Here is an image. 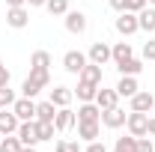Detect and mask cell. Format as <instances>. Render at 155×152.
<instances>
[{"mask_svg": "<svg viewBox=\"0 0 155 152\" xmlns=\"http://www.w3.org/2000/svg\"><path fill=\"white\" fill-rule=\"evenodd\" d=\"M63 18H66V30H69V33H75V36L87 33V15H84L81 9H69Z\"/></svg>", "mask_w": 155, "mask_h": 152, "instance_id": "3", "label": "cell"}, {"mask_svg": "<svg viewBox=\"0 0 155 152\" xmlns=\"http://www.w3.org/2000/svg\"><path fill=\"white\" fill-rule=\"evenodd\" d=\"M152 114H155V104H152Z\"/></svg>", "mask_w": 155, "mask_h": 152, "instance_id": "44", "label": "cell"}, {"mask_svg": "<svg viewBox=\"0 0 155 152\" xmlns=\"http://www.w3.org/2000/svg\"><path fill=\"white\" fill-rule=\"evenodd\" d=\"M15 104V90H9V84L6 87H0V107H12Z\"/></svg>", "mask_w": 155, "mask_h": 152, "instance_id": "30", "label": "cell"}, {"mask_svg": "<svg viewBox=\"0 0 155 152\" xmlns=\"http://www.w3.org/2000/svg\"><path fill=\"white\" fill-rule=\"evenodd\" d=\"M21 152H36V146H24V149H21Z\"/></svg>", "mask_w": 155, "mask_h": 152, "instance_id": "42", "label": "cell"}, {"mask_svg": "<svg viewBox=\"0 0 155 152\" xmlns=\"http://www.w3.org/2000/svg\"><path fill=\"white\" fill-rule=\"evenodd\" d=\"M155 104V95L152 93H143V90H137L134 95H131V111H140V114H149Z\"/></svg>", "mask_w": 155, "mask_h": 152, "instance_id": "12", "label": "cell"}, {"mask_svg": "<svg viewBox=\"0 0 155 152\" xmlns=\"http://www.w3.org/2000/svg\"><path fill=\"white\" fill-rule=\"evenodd\" d=\"M27 78L36 84L39 90H45V87L51 84V72H48V69H39V66H30V75H27Z\"/></svg>", "mask_w": 155, "mask_h": 152, "instance_id": "22", "label": "cell"}, {"mask_svg": "<svg viewBox=\"0 0 155 152\" xmlns=\"http://www.w3.org/2000/svg\"><path fill=\"white\" fill-rule=\"evenodd\" d=\"M125 128H128V134H134V137H146L149 134V114L131 111L128 119H125Z\"/></svg>", "mask_w": 155, "mask_h": 152, "instance_id": "1", "label": "cell"}, {"mask_svg": "<svg viewBox=\"0 0 155 152\" xmlns=\"http://www.w3.org/2000/svg\"><path fill=\"white\" fill-rule=\"evenodd\" d=\"M18 140L24 143V146H36L39 143V131H36V119H27V122H21L18 125Z\"/></svg>", "mask_w": 155, "mask_h": 152, "instance_id": "9", "label": "cell"}, {"mask_svg": "<svg viewBox=\"0 0 155 152\" xmlns=\"http://www.w3.org/2000/svg\"><path fill=\"white\" fill-rule=\"evenodd\" d=\"M30 66L48 69V66H51V54H48V51H33V57H30Z\"/></svg>", "mask_w": 155, "mask_h": 152, "instance_id": "29", "label": "cell"}, {"mask_svg": "<svg viewBox=\"0 0 155 152\" xmlns=\"http://www.w3.org/2000/svg\"><path fill=\"white\" fill-rule=\"evenodd\" d=\"M90 60H87V54H81V51H66L63 54V69L69 72V75H81V69L87 66Z\"/></svg>", "mask_w": 155, "mask_h": 152, "instance_id": "4", "label": "cell"}, {"mask_svg": "<svg viewBox=\"0 0 155 152\" xmlns=\"http://www.w3.org/2000/svg\"><path fill=\"white\" fill-rule=\"evenodd\" d=\"M57 152H81V146H78V140H60Z\"/></svg>", "mask_w": 155, "mask_h": 152, "instance_id": "32", "label": "cell"}, {"mask_svg": "<svg viewBox=\"0 0 155 152\" xmlns=\"http://www.w3.org/2000/svg\"><path fill=\"white\" fill-rule=\"evenodd\" d=\"M45 3H48V0H27V6H30V9H33V6H45Z\"/></svg>", "mask_w": 155, "mask_h": 152, "instance_id": "40", "label": "cell"}, {"mask_svg": "<svg viewBox=\"0 0 155 152\" xmlns=\"http://www.w3.org/2000/svg\"><path fill=\"white\" fill-rule=\"evenodd\" d=\"M149 3H152V6H155V0H149Z\"/></svg>", "mask_w": 155, "mask_h": 152, "instance_id": "43", "label": "cell"}, {"mask_svg": "<svg viewBox=\"0 0 155 152\" xmlns=\"http://www.w3.org/2000/svg\"><path fill=\"white\" fill-rule=\"evenodd\" d=\"M137 152H155V143L149 137H137Z\"/></svg>", "mask_w": 155, "mask_h": 152, "instance_id": "34", "label": "cell"}, {"mask_svg": "<svg viewBox=\"0 0 155 152\" xmlns=\"http://www.w3.org/2000/svg\"><path fill=\"white\" fill-rule=\"evenodd\" d=\"M6 6H27V0H6Z\"/></svg>", "mask_w": 155, "mask_h": 152, "instance_id": "39", "label": "cell"}, {"mask_svg": "<svg viewBox=\"0 0 155 152\" xmlns=\"http://www.w3.org/2000/svg\"><path fill=\"white\" fill-rule=\"evenodd\" d=\"M110 54H114V63H122V60L134 57V51H131V42H116L114 48H110Z\"/></svg>", "mask_w": 155, "mask_h": 152, "instance_id": "24", "label": "cell"}, {"mask_svg": "<svg viewBox=\"0 0 155 152\" xmlns=\"http://www.w3.org/2000/svg\"><path fill=\"white\" fill-rule=\"evenodd\" d=\"M45 9H48L54 18H60V15H66V12H69V0H48V3H45Z\"/></svg>", "mask_w": 155, "mask_h": 152, "instance_id": "27", "label": "cell"}, {"mask_svg": "<svg viewBox=\"0 0 155 152\" xmlns=\"http://www.w3.org/2000/svg\"><path fill=\"white\" fill-rule=\"evenodd\" d=\"M75 116H78V122H101V107L96 101H81Z\"/></svg>", "mask_w": 155, "mask_h": 152, "instance_id": "7", "label": "cell"}, {"mask_svg": "<svg viewBox=\"0 0 155 152\" xmlns=\"http://www.w3.org/2000/svg\"><path fill=\"white\" fill-rule=\"evenodd\" d=\"M75 122H78L75 111H69V107H57V116H54V128H57V131H69Z\"/></svg>", "mask_w": 155, "mask_h": 152, "instance_id": "13", "label": "cell"}, {"mask_svg": "<svg viewBox=\"0 0 155 152\" xmlns=\"http://www.w3.org/2000/svg\"><path fill=\"white\" fill-rule=\"evenodd\" d=\"M87 152H107V146H104L101 140H90V143H87Z\"/></svg>", "mask_w": 155, "mask_h": 152, "instance_id": "36", "label": "cell"}, {"mask_svg": "<svg viewBox=\"0 0 155 152\" xmlns=\"http://www.w3.org/2000/svg\"><path fill=\"white\" fill-rule=\"evenodd\" d=\"M137 24H140V30L155 33V9H140L137 12Z\"/></svg>", "mask_w": 155, "mask_h": 152, "instance_id": "23", "label": "cell"}, {"mask_svg": "<svg viewBox=\"0 0 155 152\" xmlns=\"http://www.w3.org/2000/svg\"><path fill=\"white\" fill-rule=\"evenodd\" d=\"M149 134H152V137H155V114L149 116Z\"/></svg>", "mask_w": 155, "mask_h": 152, "instance_id": "41", "label": "cell"}, {"mask_svg": "<svg viewBox=\"0 0 155 152\" xmlns=\"http://www.w3.org/2000/svg\"><path fill=\"white\" fill-rule=\"evenodd\" d=\"M36 131H39V143H42V140H51L57 128H54V122H39L36 119Z\"/></svg>", "mask_w": 155, "mask_h": 152, "instance_id": "28", "label": "cell"}, {"mask_svg": "<svg viewBox=\"0 0 155 152\" xmlns=\"http://www.w3.org/2000/svg\"><path fill=\"white\" fill-rule=\"evenodd\" d=\"M54 116H57V104L54 101H39L36 104V119L39 122H54Z\"/></svg>", "mask_w": 155, "mask_h": 152, "instance_id": "18", "label": "cell"}, {"mask_svg": "<svg viewBox=\"0 0 155 152\" xmlns=\"http://www.w3.org/2000/svg\"><path fill=\"white\" fill-rule=\"evenodd\" d=\"M9 84V69H6V63L0 60V87H6Z\"/></svg>", "mask_w": 155, "mask_h": 152, "instance_id": "37", "label": "cell"}, {"mask_svg": "<svg viewBox=\"0 0 155 152\" xmlns=\"http://www.w3.org/2000/svg\"><path fill=\"white\" fill-rule=\"evenodd\" d=\"M140 30V24H137V12H119V18H116V33H122V36H131Z\"/></svg>", "mask_w": 155, "mask_h": 152, "instance_id": "5", "label": "cell"}, {"mask_svg": "<svg viewBox=\"0 0 155 152\" xmlns=\"http://www.w3.org/2000/svg\"><path fill=\"white\" fill-rule=\"evenodd\" d=\"M0 140H3V134H0Z\"/></svg>", "mask_w": 155, "mask_h": 152, "instance_id": "45", "label": "cell"}, {"mask_svg": "<svg viewBox=\"0 0 155 152\" xmlns=\"http://www.w3.org/2000/svg\"><path fill=\"white\" fill-rule=\"evenodd\" d=\"M116 101H119V93H116V90H104V87H98V93H96V104L101 107V111L116 107Z\"/></svg>", "mask_w": 155, "mask_h": 152, "instance_id": "14", "label": "cell"}, {"mask_svg": "<svg viewBox=\"0 0 155 152\" xmlns=\"http://www.w3.org/2000/svg\"><path fill=\"white\" fill-rule=\"evenodd\" d=\"M12 111H15V116H18L21 122H27V119H36V101H33V98H27V95H21V98H15Z\"/></svg>", "mask_w": 155, "mask_h": 152, "instance_id": "6", "label": "cell"}, {"mask_svg": "<svg viewBox=\"0 0 155 152\" xmlns=\"http://www.w3.org/2000/svg\"><path fill=\"white\" fill-rule=\"evenodd\" d=\"M110 6H114L116 12H125V0H110Z\"/></svg>", "mask_w": 155, "mask_h": 152, "instance_id": "38", "label": "cell"}, {"mask_svg": "<svg viewBox=\"0 0 155 152\" xmlns=\"http://www.w3.org/2000/svg\"><path fill=\"white\" fill-rule=\"evenodd\" d=\"M24 149V143L18 140V134H3V140H0V152H21Z\"/></svg>", "mask_w": 155, "mask_h": 152, "instance_id": "25", "label": "cell"}, {"mask_svg": "<svg viewBox=\"0 0 155 152\" xmlns=\"http://www.w3.org/2000/svg\"><path fill=\"white\" fill-rule=\"evenodd\" d=\"M6 24L15 27V30H24L30 24V9L27 6H9L6 9Z\"/></svg>", "mask_w": 155, "mask_h": 152, "instance_id": "2", "label": "cell"}, {"mask_svg": "<svg viewBox=\"0 0 155 152\" xmlns=\"http://www.w3.org/2000/svg\"><path fill=\"white\" fill-rule=\"evenodd\" d=\"M98 134H101V122H78V137L81 140H98Z\"/></svg>", "mask_w": 155, "mask_h": 152, "instance_id": "15", "label": "cell"}, {"mask_svg": "<svg viewBox=\"0 0 155 152\" xmlns=\"http://www.w3.org/2000/svg\"><path fill=\"white\" fill-rule=\"evenodd\" d=\"M96 93H98V87H96V84H87V81H78V90H75L78 101H96Z\"/></svg>", "mask_w": 155, "mask_h": 152, "instance_id": "21", "label": "cell"}, {"mask_svg": "<svg viewBox=\"0 0 155 152\" xmlns=\"http://www.w3.org/2000/svg\"><path fill=\"white\" fill-rule=\"evenodd\" d=\"M87 60H90V63H96V66L110 63V60H114V54H110V45H104V42H93V48H90Z\"/></svg>", "mask_w": 155, "mask_h": 152, "instance_id": "10", "label": "cell"}, {"mask_svg": "<svg viewBox=\"0 0 155 152\" xmlns=\"http://www.w3.org/2000/svg\"><path fill=\"white\" fill-rule=\"evenodd\" d=\"M72 90H69V87H54V90H51V98H48V101H54V104H57V107H69V104H72Z\"/></svg>", "mask_w": 155, "mask_h": 152, "instance_id": "17", "label": "cell"}, {"mask_svg": "<svg viewBox=\"0 0 155 152\" xmlns=\"http://www.w3.org/2000/svg\"><path fill=\"white\" fill-rule=\"evenodd\" d=\"M81 81H87V84H101V66H96V63H87V66H84V69H81Z\"/></svg>", "mask_w": 155, "mask_h": 152, "instance_id": "19", "label": "cell"}, {"mask_svg": "<svg viewBox=\"0 0 155 152\" xmlns=\"http://www.w3.org/2000/svg\"><path fill=\"white\" fill-rule=\"evenodd\" d=\"M137 90H140V87H137V78L134 75H122V78H119V84H116V93L122 95V98H131Z\"/></svg>", "mask_w": 155, "mask_h": 152, "instance_id": "16", "label": "cell"}, {"mask_svg": "<svg viewBox=\"0 0 155 152\" xmlns=\"http://www.w3.org/2000/svg\"><path fill=\"white\" fill-rule=\"evenodd\" d=\"M21 125V119L15 116L12 107H0V134H15Z\"/></svg>", "mask_w": 155, "mask_h": 152, "instance_id": "11", "label": "cell"}, {"mask_svg": "<svg viewBox=\"0 0 155 152\" xmlns=\"http://www.w3.org/2000/svg\"><path fill=\"white\" fill-rule=\"evenodd\" d=\"M125 119H128V114H125L122 107H107V111H101V125H107V128H122Z\"/></svg>", "mask_w": 155, "mask_h": 152, "instance_id": "8", "label": "cell"}, {"mask_svg": "<svg viewBox=\"0 0 155 152\" xmlns=\"http://www.w3.org/2000/svg\"><path fill=\"white\" fill-rule=\"evenodd\" d=\"M21 93L27 95V98H36V95L42 93V90H39V87L33 84V81H30V78H24V84H21Z\"/></svg>", "mask_w": 155, "mask_h": 152, "instance_id": "31", "label": "cell"}, {"mask_svg": "<svg viewBox=\"0 0 155 152\" xmlns=\"http://www.w3.org/2000/svg\"><path fill=\"white\" fill-rule=\"evenodd\" d=\"M143 60H149V63H155V39H149V42H143Z\"/></svg>", "mask_w": 155, "mask_h": 152, "instance_id": "33", "label": "cell"}, {"mask_svg": "<svg viewBox=\"0 0 155 152\" xmlns=\"http://www.w3.org/2000/svg\"><path fill=\"white\" fill-rule=\"evenodd\" d=\"M114 152H137V137H134V134H128V137H116Z\"/></svg>", "mask_w": 155, "mask_h": 152, "instance_id": "26", "label": "cell"}, {"mask_svg": "<svg viewBox=\"0 0 155 152\" xmlns=\"http://www.w3.org/2000/svg\"><path fill=\"white\" fill-rule=\"evenodd\" d=\"M116 69H119V75H140L143 72V60H134V57H128V60H122V63H116Z\"/></svg>", "mask_w": 155, "mask_h": 152, "instance_id": "20", "label": "cell"}, {"mask_svg": "<svg viewBox=\"0 0 155 152\" xmlns=\"http://www.w3.org/2000/svg\"><path fill=\"white\" fill-rule=\"evenodd\" d=\"M146 3L149 0H125V9L128 12H140V9H146Z\"/></svg>", "mask_w": 155, "mask_h": 152, "instance_id": "35", "label": "cell"}]
</instances>
